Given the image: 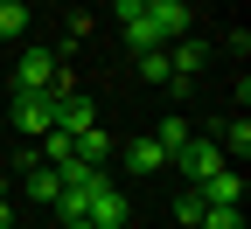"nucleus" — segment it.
Wrapping results in <instances>:
<instances>
[{
    "instance_id": "39448f33",
    "label": "nucleus",
    "mask_w": 251,
    "mask_h": 229,
    "mask_svg": "<svg viewBox=\"0 0 251 229\" xmlns=\"http://www.w3.org/2000/svg\"><path fill=\"white\" fill-rule=\"evenodd\" d=\"M196 194H202V208H244V174L237 167H216Z\"/></svg>"
},
{
    "instance_id": "423d86ee",
    "label": "nucleus",
    "mask_w": 251,
    "mask_h": 229,
    "mask_svg": "<svg viewBox=\"0 0 251 229\" xmlns=\"http://www.w3.org/2000/svg\"><path fill=\"white\" fill-rule=\"evenodd\" d=\"M91 125H98V104H91L84 90H70V97H56V132H91Z\"/></svg>"
},
{
    "instance_id": "9b49d317",
    "label": "nucleus",
    "mask_w": 251,
    "mask_h": 229,
    "mask_svg": "<svg viewBox=\"0 0 251 229\" xmlns=\"http://www.w3.org/2000/svg\"><path fill=\"white\" fill-rule=\"evenodd\" d=\"M21 187L35 194V202H49V208H56V194H63V174H56V167H42V160H35V167H21Z\"/></svg>"
},
{
    "instance_id": "aec40b11",
    "label": "nucleus",
    "mask_w": 251,
    "mask_h": 229,
    "mask_svg": "<svg viewBox=\"0 0 251 229\" xmlns=\"http://www.w3.org/2000/svg\"><path fill=\"white\" fill-rule=\"evenodd\" d=\"M7 181H14V174H0V202H7Z\"/></svg>"
},
{
    "instance_id": "0eeeda50",
    "label": "nucleus",
    "mask_w": 251,
    "mask_h": 229,
    "mask_svg": "<svg viewBox=\"0 0 251 229\" xmlns=\"http://www.w3.org/2000/svg\"><path fill=\"white\" fill-rule=\"evenodd\" d=\"M84 215H91V229H126V194L105 181L98 194H91V208H84Z\"/></svg>"
},
{
    "instance_id": "f8f14e48",
    "label": "nucleus",
    "mask_w": 251,
    "mask_h": 229,
    "mask_svg": "<svg viewBox=\"0 0 251 229\" xmlns=\"http://www.w3.org/2000/svg\"><path fill=\"white\" fill-rule=\"evenodd\" d=\"M209 139L224 146V160H244V153H251V125H244V118H224V125H216Z\"/></svg>"
},
{
    "instance_id": "f3484780",
    "label": "nucleus",
    "mask_w": 251,
    "mask_h": 229,
    "mask_svg": "<svg viewBox=\"0 0 251 229\" xmlns=\"http://www.w3.org/2000/svg\"><path fill=\"white\" fill-rule=\"evenodd\" d=\"M196 229H244V208H202Z\"/></svg>"
},
{
    "instance_id": "ddd939ff",
    "label": "nucleus",
    "mask_w": 251,
    "mask_h": 229,
    "mask_svg": "<svg viewBox=\"0 0 251 229\" xmlns=\"http://www.w3.org/2000/svg\"><path fill=\"white\" fill-rule=\"evenodd\" d=\"M188 139H196V132H188V118H161V132H153V146H161L168 160H175V153H181Z\"/></svg>"
},
{
    "instance_id": "1a4fd4ad",
    "label": "nucleus",
    "mask_w": 251,
    "mask_h": 229,
    "mask_svg": "<svg viewBox=\"0 0 251 229\" xmlns=\"http://www.w3.org/2000/svg\"><path fill=\"white\" fill-rule=\"evenodd\" d=\"M70 160H84V167L105 174V160H112V132H98V125H91V132H77V139H70Z\"/></svg>"
},
{
    "instance_id": "9d476101",
    "label": "nucleus",
    "mask_w": 251,
    "mask_h": 229,
    "mask_svg": "<svg viewBox=\"0 0 251 229\" xmlns=\"http://www.w3.org/2000/svg\"><path fill=\"white\" fill-rule=\"evenodd\" d=\"M126 167H133V174H161V167H168V153L153 146V132H140V139H126Z\"/></svg>"
},
{
    "instance_id": "f257e3e1",
    "label": "nucleus",
    "mask_w": 251,
    "mask_h": 229,
    "mask_svg": "<svg viewBox=\"0 0 251 229\" xmlns=\"http://www.w3.org/2000/svg\"><path fill=\"white\" fill-rule=\"evenodd\" d=\"M140 7H147V28L161 35V49L188 42V28H196V7L188 0H140Z\"/></svg>"
},
{
    "instance_id": "6ab92c4d",
    "label": "nucleus",
    "mask_w": 251,
    "mask_h": 229,
    "mask_svg": "<svg viewBox=\"0 0 251 229\" xmlns=\"http://www.w3.org/2000/svg\"><path fill=\"white\" fill-rule=\"evenodd\" d=\"M7 222H14V202H0V229H7Z\"/></svg>"
},
{
    "instance_id": "a211bd4d",
    "label": "nucleus",
    "mask_w": 251,
    "mask_h": 229,
    "mask_svg": "<svg viewBox=\"0 0 251 229\" xmlns=\"http://www.w3.org/2000/svg\"><path fill=\"white\" fill-rule=\"evenodd\" d=\"M140 77H147V83H175V77H168V49H153V56H140Z\"/></svg>"
},
{
    "instance_id": "4468645a",
    "label": "nucleus",
    "mask_w": 251,
    "mask_h": 229,
    "mask_svg": "<svg viewBox=\"0 0 251 229\" xmlns=\"http://www.w3.org/2000/svg\"><path fill=\"white\" fill-rule=\"evenodd\" d=\"M21 28H28V7L21 0H0V42H14Z\"/></svg>"
},
{
    "instance_id": "7ed1b4c3",
    "label": "nucleus",
    "mask_w": 251,
    "mask_h": 229,
    "mask_svg": "<svg viewBox=\"0 0 251 229\" xmlns=\"http://www.w3.org/2000/svg\"><path fill=\"white\" fill-rule=\"evenodd\" d=\"M168 167H181V187H202L216 167H230V160H224V146H216V139H188V146L168 160Z\"/></svg>"
},
{
    "instance_id": "dca6fc26",
    "label": "nucleus",
    "mask_w": 251,
    "mask_h": 229,
    "mask_svg": "<svg viewBox=\"0 0 251 229\" xmlns=\"http://www.w3.org/2000/svg\"><path fill=\"white\" fill-rule=\"evenodd\" d=\"M175 222H181V229H196V222H202V194H196V187H181V194H175Z\"/></svg>"
},
{
    "instance_id": "f03ea898",
    "label": "nucleus",
    "mask_w": 251,
    "mask_h": 229,
    "mask_svg": "<svg viewBox=\"0 0 251 229\" xmlns=\"http://www.w3.org/2000/svg\"><path fill=\"white\" fill-rule=\"evenodd\" d=\"M14 132H28V139L56 132V90H14Z\"/></svg>"
},
{
    "instance_id": "6e6552de",
    "label": "nucleus",
    "mask_w": 251,
    "mask_h": 229,
    "mask_svg": "<svg viewBox=\"0 0 251 229\" xmlns=\"http://www.w3.org/2000/svg\"><path fill=\"white\" fill-rule=\"evenodd\" d=\"M202 62H209V49H202L196 35H188V42H175V49H168V77H175V90H181L188 77H196V70H202Z\"/></svg>"
},
{
    "instance_id": "2eb2a0df",
    "label": "nucleus",
    "mask_w": 251,
    "mask_h": 229,
    "mask_svg": "<svg viewBox=\"0 0 251 229\" xmlns=\"http://www.w3.org/2000/svg\"><path fill=\"white\" fill-rule=\"evenodd\" d=\"M84 208H91V194H77V187L56 194V222H84Z\"/></svg>"
},
{
    "instance_id": "20e7f679",
    "label": "nucleus",
    "mask_w": 251,
    "mask_h": 229,
    "mask_svg": "<svg viewBox=\"0 0 251 229\" xmlns=\"http://www.w3.org/2000/svg\"><path fill=\"white\" fill-rule=\"evenodd\" d=\"M14 90H56V49H28L14 62Z\"/></svg>"
}]
</instances>
